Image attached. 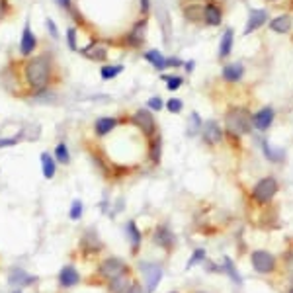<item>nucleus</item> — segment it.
<instances>
[{"label": "nucleus", "instance_id": "nucleus-1", "mask_svg": "<svg viewBox=\"0 0 293 293\" xmlns=\"http://www.w3.org/2000/svg\"><path fill=\"white\" fill-rule=\"evenodd\" d=\"M20 68H22V78L28 88V96L32 92L51 88L59 80V66L51 51H41L35 53L30 59H20Z\"/></svg>", "mask_w": 293, "mask_h": 293}, {"label": "nucleus", "instance_id": "nucleus-2", "mask_svg": "<svg viewBox=\"0 0 293 293\" xmlns=\"http://www.w3.org/2000/svg\"><path fill=\"white\" fill-rule=\"evenodd\" d=\"M0 86H2L8 94H12V96L28 98V88H26L24 78H22L20 61L8 63V65L0 70Z\"/></svg>", "mask_w": 293, "mask_h": 293}, {"label": "nucleus", "instance_id": "nucleus-3", "mask_svg": "<svg viewBox=\"0 0 293 293\" xmlns=\"http://www.w3.org/2000/svg\"><path fill=\"white\" fill-rule=\"evenodd\" d=\"M123 274H131V268L129 264L119 256H106L98 262L96 266V276L104 282H110V280L119 278Z\"/></svg>", "mask_w": 293, "mask_h": 293}, {"label": "nucleus", "instance_id": "nucleus-4", "mask_svg": "<svg viewBox=\"0 0 293 293\" xmlns=\"http://www.w3.org/2000/svg\"><path fill=\"white\" fill-rule=\"evenodd\" d=\"M225 127L231 135H246L250 133V112L246 108L234 106L225 114Z\"/></svg>", "mask_w": 293, "mask_h": 293}, {"label": "nucleus", "instance_id": "nucleus-5", "mask_svg": "<svg viewBox=\"0 0 293 293\" xmlns=\"http://www.w3.org/2000/svg\"><path fill=\"white\" fill-rule=\"evenodd\" d=\"M129 123L135 125L137 129L141 131L147 139H153L155 135H159V125H157V119L153 116L151 110L147 108H141V110H135L129 116Z\"/></svg>", "mask_w": 293, "mask_h": 293}, {"label": "nucleus", "instance_id": "nucleus-6", "mask_svg": "<svg viewBox=\"0 0 293 293\" xmlns=\"http://www.w3.org/2000/svg\"><path fill=\"white\" fill-rule=\"evenodd\" d=\"M147 26H149L147 18L141 16V18L131 26L129 32L123 35L121 43H123L125 47H129V49H141V47L145 45V39H147Z\"/></svg>", "mask_w": 293, "mask_h": 293}, {"label": "nucleus", "instance_id": "nucleus-7", "mask_svg": "<svg viewBox=\"0 0 293 293\" xmlns=\"http://www.w3.org/2000/svg\"><path fill=\"white\" fill-rule=\"evenodd\" d=\"M37 47H39V39H37V35L33 33L32 24H30V20H28V22L24 24L22 35H20V47H18L20 59H22V61H24V59H30L32 55L37 53Z\"/></svg>", "mask_w": 293, "mask_h": 293}, {"label": "nucleus", "instance_id": "nucleus-8", "mask_svg": "<svg viewBox=\"0 0 293 293\" xmlns=\"http://www.w3.org/2000/svg\"><path fill=\"white\" fill-rule=\"evenodd\" d=\"M78 248L84 256H98L102 250H104V242L100 238L96 229H86L80 236V242H78Z\"/></svg>", "mask_w": 293, "mask_h": 293}, {"label": "nucleus", "instance_id": "nucleus-9", "mask_svg": "<svg viewBox=\"0 0 293 293\" xmlns=\"http://www.w3.org/2000/svg\"><path fill=\"white\" fill-rule=\"evenodd\" d=\"M276 194H278V182H276V178L266 176V178H262L260 182L254 186V190H252V199L264 205V203L272 201Z\"/></svg>", "mask_w": 293, "mask_h": 293}, {"label": "nucleus", "instance_id": "nucleus-10", "mask_svg": "<svg viewBox=\"0 0 293 293\" xmlns=\"http://www.w3.org/2000/svg\"><path fill=\"white\" fill-rule=\"evenodd\" d=\"M139 268L143 270L145 276V293H153L163 280V268L155 262H141Z\"/></svg>", "mask_w": 293, "mask_h": 293}, {"label": "nucleus", "instance_id": "nucleus-11", "mask_svg": "<svg viewBox=\"0 0 293 293\" xmlns=\"http://www.w3.org/2000/svg\"><path fill=\"white\" fill-rule=\"evenodd\" d=\"M82 57H86L88 61H94V63H106L108 57H110V51H108V45L102 41V39H92L86 47H82L78 51Z\"/></svg>", "mask_w": 293, "mask_h": 293}, {"label": "nucleus", "instance_id": "nucleus-12", "mask_svg": "<svg viewBox=\"0 0 293 293\" xmlns=\"http://www.w3.org/2000/svg\"><path fill=\"white\" fill-rule=\"evenodd\" d=\"M123 119L117 117V116H102L94 119V125H92V131H94V137L96 139H106L108 135H112L116 127L121 123Z\"/></svg>", "mask_w": 293, "mask_h": 293}, {"label": "nucleus", "instance_id": "nucleus-13", "mask_svg": "<svg viewBox=\"0 0 293 293\" xmlns=\"http://www.w3.org/2000/svg\"><path fill=\"white\" fill-rule=\"evenodd\" d=\"M201 139H203V143L205 145H209V147H215V145H219L221 143V139H223V129H221V125L215 121V119H209V121H203L201 123Z\"/></svg>", "mask_w": 293, "mask_h": 293}, {"label": "nucleus", "instance_id": "nucleus-14", "mask_svg": "<svg viewBox=\"0 0 293 293\" xmlns=\"http://www.w3.org/2000/svg\"><path fill=\"white\" fill-rule=\"evenodd\" d=\"M250 260H252V268L258 274H272L276 270V258L266 250H254L250 254Z\"/></svg>", "mask_w": 293, "mask_h": 293}, {"label": "nucleus", "instance_id": "nucleus-15", "mask_svg": "<svg viewBox=\"0 0 293 293\" xmlns=\"http://www.w3.org/2000/svg\"><path fill=\"white\" fill-rule=\"evenodd\" d=\"M153 242H155L157 246L164 248V250H172L174 244H176V234L172 233V229L168 227L166 223L157 225L155 231H153Z\"/></svg>", "mask_w": 293, "mask_h": 293}, {"label": "nucleus", "instance_id": "nucleus-16", "mask_svg": "<svg viewBox=\"0 0 293 293\" xmlns=\"http://www.w3.org/2000/svg\"><path fill=\"white\" fill-rule=\"evenodd\" d=\"M57 282H59V288H61V290H72L74 286L80 284V272L76 270V266L66 264V266H63V268L59 270Z\"/></svg>", "mask_w": 293, "mask_h": 293}, {"label": "nucleus", "instance_id": "nucleus-17", "mask_svg": "<svg viewBox=\"0 0 293 293\" xmlns=\"http://www.w3.org/2000/svg\"><path fill=\"white\" fill-rule=\"evenodd\" d=\"M123 233H125V238L129 240L131 254H133V256H135V254H139L141 244H143V234H141V231H139L137 223H135L133 219L127 221V223L123 225Z\"/></svg>", "mask_w": 293, "mask_h": 293}, {"label": "nucleus", "instance_id": "nucleus-18", "mask_svg": "<svg viewBox=\"0 0 293 293\" xmlns=\"http://www.w3.org/2000/svg\"><path fill=\"white\" fill-rule=\"evenodd\" d=\"M33 282H35V278L30 276L26 270H22V268H12L10 270V274H8V284H10V288H14V290H24L26 286H32Z\"/></svg>", "mask_w": 293, "mask_h": 293}, {"label": "nucleus", "instance_id": "nucleus-19", "mask_svg": "<svg viewBox=\"0 0 293 293\" xmlns=\"http://www.w3.org/2000/svg\"><path fill=\"white\" fill-rule=\"evenodd\" d=\"M203 10L205 6L201 2H188L182 6V14L190 24H201L203 22Z\"/></svg>", "mask_w": 293, "mask_h": 293}, {"label": "nucleus", "instance_id": "nucleus-20", "mask_svg": "<svg viewBox=\"0 0 293 293\" xmlns=\"http://www.w3.org/2000/svg\"><path fill=\"white\" fill-rule=\"evenodd\" d=\"M131 284H133L131 274H123L119 278H114V280L106 282V290H108V293H129Z\"/></svg>", "mask_w": 293, "mask_h": 293}, {"label": "nucleus", "instance_id": "nucleus-21", "mask_svg": "<svg viewBox=\"0 0 293 293\" xmlns=\"http://www.w3.org/2000/svg\"><path fill=\"white\" fill-rule=\"evenodd\" d=\"M223 20V12L219 8V4L215 2H207L205 4V10H203V22L207 26H219Z\"/></svg>", "mask_w": 293, "mask_h": 293}, {"label": "nucleus", "instance_id": "nucleus-22", "mask_svg": "<svg viewBox=\"0 0 293 293\" xmlns=\"http://www.w3.org/2000/svg\"><path fill=\"white\" fill-rule=\"evenodd\" d=\"M39 161H41V172H43V178H45V180H53L55 174H57V163H55L53 155L47 153V151H43V153L39 155Z\"/></svg>", "mask_w": 293, "mask_h": 293}, {"label": "nucleus", "instance_id": "nucleus-23", "mask_svg": "<svg viewBox=\"0 0 293 293\" xmlns=\"http://www.w3.org/2000/svg\"><path fill=\"white\" fill-rule=\"evenodd\" d=\"M266 20H268L266 10H250V16H248V22H246V28H244V35L256 32L260 26L266 24Z\"/></svg>", "mask_w": 293, "mask_h": 293}, {"label": "nucleus", "instance_id": "nucleus-24", "mask_svg": "<svg viewBox=\"0 0 293 293\" xmlns=\"http://www.w3.org/2000/svg\"><path fill=\"white\" fill-rule=\"evenodd\" d=\"M272 121H274V110L272 108H262L260 112L252 117V123H254V127L260 131H266L270 125H272Z\"/></svg>", "mask_w": 293, "mask_h": 293}, {"label": "nucleus", "instance_id": "nucleus-25", "mask_svg": "<svg viewBox=\"0 0 293 293\" xmlns=\"http://www.w3.org/2000/svg\"><path fill=\"white\" fill-rule=\"evenodd\" d=\"M149 161L151 164H159L163 159V137L155 135L153 139H149Z\"/></svg>", "mask_w": 293, "mask_h": 293}, {"label": "nucleus", "instance_id": "nucleus-26", "mask_svg": "<svg viewBox=\"0 0 293 293\" xmlns=\"http://www.w3.org/2000/svg\"><path fill=\"white\" fill-rule=\"evenodd\" d=\"M143 57H145V61L149 65H153V68H157V70H164L168 66L166 65V57H164L159 49H151V51L143 53Z\"/></svg>", "mask_w": 293, "mask_h": 293}, {"label": "nucleus", "instance_id": "nucleus-27", "mask_svg": "<svg viewBox=\"0 0 293 293\" xmlns=\"http://www.w3.org/2000/svg\"><path fill=\"white\" fill-rule=\"evenodd\" d=\"M53 159L57 164H63V166H68L70 164V151L66 147L65 141H59L55 145V151H53Z\"/></svg>", "mask_w": 293, "mask_h": 293}, {"label": "nucleus", "instance_id": "nucleus-28", "mask_svg": "<svg viewBox=\"0 0 293 293\" xmlns=\"http://www.w3.org/2000/svg\"><path fill=\"white\" fill-rule=\"evenodd\" d=\"M123 70H125V65H121V63H117V65H106L104 63V65L100 66V78L102 80H114Z\"/></svg>", "mask_w": 293, "mask_h": 293}, {"label": "nucleus", "instance_id": "nucleus-29", "mask_svg": "<svg viewBox=\"0 0 293 293\" xmlns=\"http://www.w3.org/2000/svg\"><path fill=\"white\" fill-rule=\"evenodd\" d=\"M242 74H244V66L240 65V63L227 65L223 68V78H225L227 82H238V80L242 78Z\"/></svg>", "mask_w": 293, "mask_h": 293}, {"label": "nucleus", "instance_id": "nucleus-30", "mask_svg": "<svg viewBox=\"0 0 293 293\" xmlns=\"http://www.w3.org/2000/svg\"><path fill=\"white\" fill-rule=\"evenodd\" d=\"M270 28H272L274 32H278V33L290 32V28H292V16L284 14V16H278V18H274V20L270 22Z\"/></svg>", "mask_w": 293, "mask_h": 293}, {"label": "nucleus", "instance_id": "nucleus-31", "mask_svg": "<svg viewBox=\"0 0 293 293\" xmlns=\"http://www.w3.org/2000/svg\"><path fill=\"white\" fill-rule=\"evenodd\" d=\"M28 98L33 100V102H39V104H49V102H53V100L57 98V94L53 92V86H51V88H43V90L32 92Z\"/></svg>", "mask_w": 293, "mask_h": 293}, {"label": "nucleus", "instance_id": "nucleus-32", "mask_svg": "<svg viewBox=\"0 0 293 293\" xmlns=\"http://www.w3.org/2000/svg\"><path fill=\"white\" fill-rule=\"evenodd\" d=\"M231 49H233V30H227L221 37V43H219V57L225 59L231 55Z\"/></svg>", "mask_w": 293, "mask_h": 293}, {"label": "nucleus", "instance_id": "nucleus-33", "mask_svg": "<svg viewBox=\"0 0 293 293\" xmlns=\"http://www.w3.org/2000/svg\"><path fill=\"white\" fill-rule=\"evenodd\" d=\"M82 215H84V203H82V199H72L70 209H68V219L70 221H80Z\"/></svg>", "mask_w": 293, "mask_h": 293}, {"label": "nucleus", "instance_id": "nucleus-34", "mask_svg": "<svg viewBox=\"0 0 293 293\" xmlns=\"http://www.w3.org/2000/svg\"><path fill=\"white\" fill-rule=\"evenodd\" d=\"M66 47L72 51V53H78L80 47H78V30L74 26H70L66 30Z\"/></svg>", "mask_w": 293, "mask_h": 293}, {"label": "nucleus", "instance_id": "nucleus-35", "mask_svg": "<svg viewBox=\"0 0 293 293\" xmlns=\"http://www.w3.org/2000/svg\"><path fill=\"white\" fill-rule=\"evenodd\" d=\"M262 149H264V155L268 157V161L270 163H278L282 157H284V151L282 149H278V151H274L272 149V145L268 143V141H264V145H262Z\"/></svg>", "mask_w": 293, "mask_h": 293}, {"label": "nucleus", "instance_id": "nucleus-36", "mask_svg": "<svg viewBox=\"0 0 293 293\" xmlns=\"http://www.w3.org/2000/svg\"><path fill=\"white\" fill-rule=\"evenodd\" d=\"M163 80L166 82V88L170 90V92H174V90H178L182 84H184V78L182 76H178V74H172V76H168V74H163Z\"/></svg>", "mask_w": 293, "mask_h": 293}, {"label": "nucleus", "instance_id": "nucleus-37", "mask_svg": "<svg viewBox=\"0 0 293 293\" xmlns=\"http://www.w3.org/2000/svg\"><path fill=\"white\" fill-rule=\"evenodd\" d=\"M223 268L227 270V274H229V276H231V280H233V282H236L238 286H242V278L238 276V272H236V268L233 266V262H231V258H229V256H225V260H223Z\"/></svg>", "mask_w": 293, "mask_h": 293}, {"label": "nucleus", "instance_id": "nucleus-38", "mask_svg": "<svg viewBox=\"0 0 293 293\" xmlns=\"http://www.w3.org/2000/svg\"><path fill=\"white\" fill-rule=\"evenodd\" d=\"M205 250L203 248H195L194 250V254H192V258L186 262V270H192L194 266H197V264H201V262L205 260Z\"/></svg>", "mask_w": 293, "mask_h": 293}, {"label": "nucleus", "instance_id": "nucleus-39", "mask_svg": "<svg viewBox=\"0 0 293 293\" xmlns=\"http://www.w3.org/2000/svg\"><path fill=\"white\" fill-rule=\"evenodd\" d=\"M22 139H24V131H20V135L4 137V139H0V149H6V147H16V145H18Z\"/></svg>", "mask_w": 293, "mask_h": 293}, {"label": "nucleus", "instance_id": "nucleus-40", "mask_svg": "<svg viewBox=\"0 0 293 293\" xmlns=\"http://www.w3.org/2000/svg\"><path fill=\"white\" fill-rule=\"evenodd\" d=\"M166 110H168L170 114H180V112L184 110V102H182L180 98H170V100L166 102Z\"/></svg>", "mask_w": 293, "mask_h": 293}, {"label": "nucleus", "instance_id": "nucleus-41", "mask_svg": "<svg viewBox=\"0 0 293 293\" xmlns=\"http://www.w3.org/2000/svg\"><path fill=\"white\" fill-rule=\"evenodd\" d=\"M163 108H164V102L161 96L149 98V102H147V110H151V112H161Z\"/></svg>", "mask_w": 293, "mask_h": 293}, {"label": "nucleus", "instance_id": "nucleus-42", "mask_svg": "<svg viewBox=\"0 0 293 293\" xmlns=\"http://www.w3.org/2000/svg\"><path fill=\"white\" fill-rule=\"evenodd\" d=\"M201 123H203V121L199 119V116L194 112V114L190 116V127H188V133H190V135H195L197 131L201 129Z\"/></svg>", "mask_w": 293, "mask_h": 293}, {"label": "nucleus", "instance_id": "nucleus-43", "mask_svg": "<svg viewBox=\"0 0 293 293\" xmlns=\"http://www.w3.org/2000/svg\"><path fill=\"white\" fill-rule=\"evenodd\" d=\"M12 14V4L10 0H0V24Z\"/></svg>", "mask_w": 293, "mask_h": 293}, {"label": "nucleus", "instance_id": "nucleus-44", "mask_svg": "<svg viewBox=\"0 0 293 293\" xmlns=\"http://www.w3.org/2000/svg\"><path fill=\"white\" fill-rule=\"evenodd\" d=\"M45 30L49 32V35H51L53 39H59V30H57V26H55V22H53L51 18L45 20Z\"/></svg>", "mask_w": 293, "mask_h": 293}, {"label": "nucleus", "instance_id": "nucleus-45", "mask_svg": "<svg viewBox=\"0 0 293 293\" xmlns=\"http://www.w3.org/2000/svg\"><path fill=\"white\" fill-rule=\"evenodd\" d=\"M149 10H151V0H139V12L143 18L149 16Z\"/></svg>", "mask_w": 293, "mask_h": 293}, {"label": "nucleus", "instance_id": "nucleus-46", "mask_svg": "<svg viewBox=\"0 0 293 293\" xmlns=\"http://www.w3.org/2000/svg\"><path fill=\"white\" fill-rule=\"evenodd\" d=\"M55 2H57V6H59L61 10H65L66 14H68V12H70V10L74 8V4H72V0H55Z\"/></svg>", "mask_w": 293, "mask_h": 293}, {"label": "nucleus", "instance_id": "nucleus-47", "mask_svg": "<svg viewBox=\"0 0 293 293\" xmlns=\"http://www.w3.org/2000/svg\"><path fill=\"white\" fill-rule=\"evenodd\" d=\"M129 293H145V286H141L139 282L133 280V284H131V288H129Z\"/></svg>", "mask_w": 293, "mask_h": 293}, {"label": "nucleus", "instance_id": "nucleus-48", "mask_svg": "<svg viewBox=\"0 0 293 293\" xmlns=\"http://www.w3.org/2000/svg\"><path fill=\"white\" fill-rule=\"evenodd\" d=\"M166 65L168 66H182L184 63H182L178 57H168V59H166Z\"/></svg>", "mask_w": 293, "mask_h": 293}, {"label": "nucleus", "instance_id": "nucleus-49", "mask_svg": "<svg viewBox=\"0 0 293 293\" xmlns=\"http://www.w3.org/2000/svg\"><path fill=\"white\" fill-rule=\"evenodd\" d=\"M194 65H195L194 61H190V63H186L184 66H186V70H188V72H192V70H194Z\"/></svg>", "mask_w": 293, "mask_h": 293}, {"label": "nucleus", "instance_id": "nucleus-50", "mask_svg": "<svg viewBox=\"0 0 293 293\" xmlns=\"http://www.w3.org/2000/svg\"><path fill=\"white\" fill-rule=\"evenodd\" d=\"M288 268H290V270L293 272V254H292V256H288Z\"/></svg>", "mask_w": 293, "mask_h": 293}, {"label": "nucleus", "instance_id": "nucleus-51", "mask_svg": "<svg viewBox=\"0 0 293 293\" xmlns=\"http://www.w3.org/2000/svg\"><path fill=\"white\" fill-rule=\"evenodd\" d=\"M194 293H207V292H194Z\"/></svg>", "mask_w": 293, "mask_h": 293}, {"label": "nucleus", "instance_id": "nucleus-52", "mask_svg": "<svg viewBox=\"0 0 293 293\" xmlns=\"http://www.w3.org/2000/svg\"><path fill=\"white\" fill-rule=\"evenodd\" d=\"M192 2H199V0H192Z\"/></svg>", "mask_w": 293, "mask_h": 293}, {"label": "nucleus", "instance_id": "nucleus-53", "mask_svg": "<svg viewBox=\"0 0 293 293\" xmlns=\"http://www.w3.org/2000/svg\"><path fill=\"white\" fill-rule=\"evenodd\" d=\"M170 293H178V292H170Z\"/></svg>", "mask_w": 293, "mask_h": 293}, {"label": "nucleus", "instance_id": "nucleus-54", "mask_svg": "<svg viewBox=\"0 0 293 293\" xmlns=\"http://www.w3.org/2000/svg\"><path fill=\"white\" fill-rule=\"evenodd\" d=\"M290 293H293V290H292V292H290Z\"/></svg>", "mask_w": 293, "mask_h": 293}]
</instances>
